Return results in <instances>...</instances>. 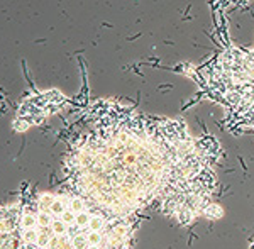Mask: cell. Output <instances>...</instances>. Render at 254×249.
<instances>
[{"label": "cell", "mask_w": 254, "mask_h": 249, "mask_svg": "<svg viewBox=\"0 0 254 249\" xmlns=\"http://www.w3.org/2000/svg\"><path fill=\"white\" fill-rule=\"evenodd\" d=\"M58 244H60V236H53L51 243H49V249H58Z\"/></svg>", "instance_id": "13"}, {"label": "cell", "mask_w": 254, "mask_h": 249, "mask_svg": "<svg viewBox=\"0 0 254 249\" xmlns=\"http://www.w3.org/2000/svg\"><path fill=\"white\" fill-rule=\"evenodd\" d=\"M55 195L53 193H43L39 197V210H48V212H51V205H53V202H55Z\"/></svg>", "instance_id": "9"}, {"label": "cell", "mask_w": 254, "mask_h": 249, "mask_svg": "<svg viewBox=\"0 0 254 249\" xmlns=\"http://www.w3.org/2000/svg\"><path fill=\"white\" fill-rule=\"evenodd\" d=\"M87 239H88V246H102L104 244V232L87 231Z\"/></svg>", "instance_id": "10"}, {"label": "cell", "mask_w": 254, "mask_h": 249, "mask_svg": "<svg viewBox=\"0 0 254 249\" xmlns=\"http://www.w3.org/2000/svg\"><path fill=\"white\" fill-rule=\"evenodd\" d=\"M87 249H104V248H102V246H88Z\"/></svg>", "instance_id": "15"}, {"label": "cell", "mask_w": 254, "mask_h": 249, "mask_svg": "<svg viewBox=\"0 0 254 249\" xmlns=\"http://www.w3.org/2000/svg\"><path fill=\"white\" fill-rule=\"evenodd\" d=\"M243 2H246V0H243Z\"/></svg>", "instance_id": "16"}, {"label": "cell", "mask_w": 254, "mask_h": 249, "mask_svg": "<svg viewBox=\"0 0 254 249\" xmlns=\"http://www.w3.org/2000/svg\"><path fill=\"white\" fill-rule=\"evenodd\" d=\"M24 249H41V248L36 243H27V244H24Z\"/></svg>", "instance_id": "14"}, {"label": "cell", "mask_w": 254, "mask_h": 249, "mask_svg": "<svg viewBox=\"0 0 254 249\" xmlns=\"http://www.w3.org/2000/svg\"><path fill=\"white\" fill-rule=\"evenodd\" d=\"M51 227H53V232H55L56 236H63V234H66V232H68V226L63 222V220H61V217H55Z\"/></svg>", "instance_id": "11"}, {"label": "cell", "mask_w": 254, "mask_h": 249, "mask_svg": "<svg viewBox=\"0 0 254 249\" xmlns=\"http://www.w3.org/2000/svg\"><path fill=\"white\" fill-rule=\"evenodd\" d=\"M20 227L22 229H34V227H38V215L31 214V212H22V215H20Z\"/></svg>", "instance_id": "3"}, {"label": "cell", "mask_w": 254, "mask_h": 249, "mask_svg": "<svg viewBox=\"0 0 254 249\" xmlns=\"http://www.w3.org/2000/svg\"><path fill=\"white\" fill-rule=\"evenodd\" d=\"M55 215L48 210H39L38 212V227H51Z\"/></svg>", "instance_id": "8"}, {"label": "cell", "mask_w": 254, "mask_h": 249, "mask_svg": "<svg viewBox=\"0 0 254 249\" xmlns=\"http://www.w3.org/2000/svg\"><path fill=\"white\" fill-rule=\"evenodd\" d=\"M68 202H69V197H66V195H58L51 205V214L55 215V217H61L63 212L68 209Z\"/></svg>", "instance_id": "1"}, {"label": "cell", "mask_w": 254, "mask_h": 249, "mask_svg": "<svg viewBox=\"0 0 254 249\" xmlns=\"http://www.w3.org/2000/svg\"><path fill=\"white\" fill-rule=\"evenodd\" d=\"M71 248L73 249H87L88 248V239H87V232L81 231L78 234H75L71 238Z\"/></svg>", "instance_id": "6"}, {"label": "cell", "mask_w": 254, "mask_h": 249, "mask_svg": "<svg viewBox=\"0 0 254 249\" xmlns=\"http://www.w3.org/2000/svg\"><path fill=\"white\" fill-rule=\"evenodd\" d=\"M105 227H107V219L104 217L102 214H95L92 215V220L88 224L87 231H93V232H104Z\"/></svg>", "instance_id": "2"}, {"label": "cell", "mask_w": 254, "mask_h": 249, "mask_svg": "<svg viewBox=\"0 0 254 249\" xmlns=\"http://www.w3.org/2000/svg\"><path fill=\"white\" fill-rule=\"evenodd\" d=\"M61 220H63L66 226H75L76 222V212H73L71 209H66L61 215Z\"/></svg>", "instance_id": "12"}, {"label": "cell", "mask_w": 254, "mask_h": 249, "mask_svg": "<svg viewBox=\"0 0 254 249\" xmlns=\"http://www.w3.org/2000/svg\"><path fill=\"white\" fill-rule=\"evenodd\" d=\"M90 220H92V212H90L88 209H87V210H83V212H78V214H76V222H75V226H76V227H80L81 231L87 232Z\"/></svg>", "instance_id": "4"}, {"label": "cell", "mask_w": 254, "mask_h": 249, "mask_svg": "<svg viewBox=\"0 0 254 249\" xmlns=\"http://www.w3.org/2000/svg\"><path fill=\"white\" fill-rule=\"evenodd\" d=\"M38 238H39L38 227H34V229H22V232H20V241H22L24 244L38 243Z\"/></svg>", "instance_id": "7"}, {"label": "cell", "mask_w": 254, "mask_h": 249, "mask_svg": "<svg viewBox=\"0 0 254 249\" xmlns=\"http://www.w3.org/2000/svg\"><path fill=\"white\" fill-rule=\"evenodd\" d=\"M68 209H71L73 212H83L87 210V203H85L83 197H78V195H73V197H69V202H68Z\"/></svg>", "instance_id": "5"}]
</instances>
